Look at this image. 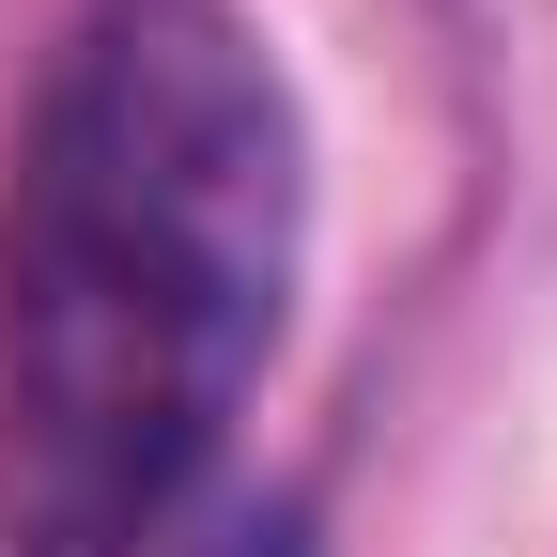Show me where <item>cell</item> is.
Segmentation results:
<instances>
[{"instance_id": "6da1fadb", "label": "cell", "mask_w": 557, "mask_h": 557, "mask_svg": "<svg viewBox=\"0 0 557 557\" xmlns=\"http://www.w3.org/2000/svg\"><path fill=\"white\" fill-rule=\"evenodd\" d=\"M310 248L295 78L233 0H94L0 201V557H139L278 357Z\"/></svg>"}]
</instances>
